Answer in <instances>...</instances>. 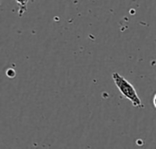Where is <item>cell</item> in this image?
<instances>
[{
	"label": "cell",
	"mask_w": 156,
	"mask_h": 149,
	"mask_svg": "<svg viewBox=\"0 0 156 149\" xmlns=\"http://www.w3.org/2000/svg\"><path fill=\"white\" fill-rule=\"evenodd\" d=\"M16 1L17 6H18V10H17L18 16L21 17L25 14V12L27 11V3H28L29 0H16Z\"/></svg>",
	"instance_id": "2"
},
{
	"label": "cell",
	"mask_w": 156,
	"mask_h": 149,
	"mask_svg": "<svg viewBox=\"0 0 156 149\" xmlns=\"http://www.w3.org/2000/svg\"><path fill=\"white\" fill-rule=\"evenodd\" d=\"M112 79L115 83V86L125 98L130 100L133 107L144 108V104L139 97V95L137 94L134 86L122 76H121L119 73H113L112 74Z\"/></svg>",
	"instance_id": "1"
},
{
	"label": "cell",
	"mask_w": 156,
	"mask_h": 149,
	"mask_svg": "<svg viewBox=\"0 0 156 149\" xmlns=\"http://www.w3.org/2000/svg\"><path fill=\"white\" fill-rule=\"evenodd\" d=\"M153 105H154V107H155L156 109V93L154 94V97H153Z\"/></svg>",
	"instance_id": "3"
}]
</instances>
